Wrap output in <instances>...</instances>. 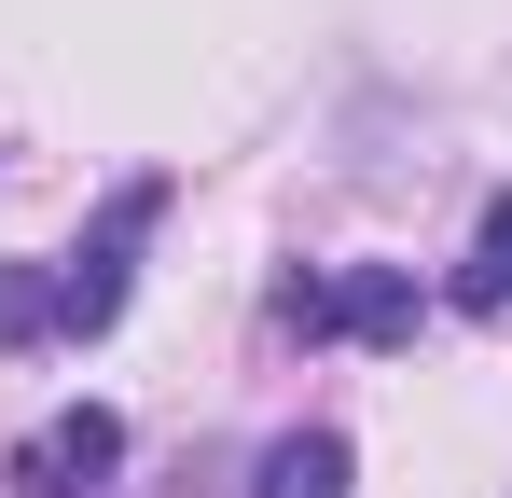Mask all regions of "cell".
Wrapping results in <instances>:
<instances>
[{
    "instance_id": "obj_2",
    "label": "cell",
    "mask_w": 512,
    "mask_h": 498,
    "mask_svg": "<svg viewBox=\"0 0 512 498\" xmlns=\"http://www.w3.org/2000/svg\"><path fill=\"white\" fill-rule=\"evenodd\" d=\"M277 319H291V332H360V346H388V332H416V277H402V263H333V277H291Z\"/></svg>"
},
{
    "instance_id": "obj_1",
    "label": "cell",
    "mask_w": 512,
    "mask_h": 498,
    "mask_svg": "<svg viewBox=\"0 0 512 498\" xmlns=\"http://www.w3.org/2000/svg\"><path fill=\"white\" fill-rule=\"evenodd\" d=\"M153 222H167V180H125V194H111L70 249L14 263V277H0V346H97V332L125 319V291H139Z\"/></svg>"
},
{
    "instance_id": "obj_5",
    "label": "cell",
    "mask_w": 512,
    "mask_h": 498,
    "mask_svg": "<svg viewBox=\"0 0 512 498\" xmlns=\"http://www.w3.org/2000/svg\"><path fill=\"white\" fill-rule=\"evenodd\" d=\"M457 305H471V319H512V194H485V222L457 249Z\"/></svg>"
},
{
    "instance_id": "obj_3",
    "label": "cell",
    "mask_w": 512,
    "mask_h": 498,
    "mask_svg": "<svg viewBox=\"0 0 512 498\" xmlns=\"http://www.w3.org/2000/svg\"><path fill=\"white\" fill-rule=\"evenodd\" d=\"M111 457H125V415H111V402H70L42 443H28V485H42V498H97Z\"/></svg>"
},
{
    "instance_id": "obj_4",
    "label": "cell",
    "mask_w": 512,
    "mask_h": 498,
    "mask_svg": "<svg viewBox=\"0 0 512 498\" xmlns=\"http://www.w3.org/2000/svg\"><path fill=\"white\" fill-rule=\"evenodd\" d=\"M346 429H277L263 443V471H250V498H346Z\"/></svg>"
}]
</instances>
